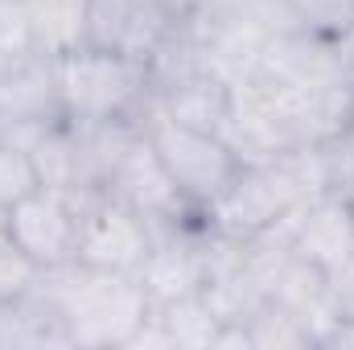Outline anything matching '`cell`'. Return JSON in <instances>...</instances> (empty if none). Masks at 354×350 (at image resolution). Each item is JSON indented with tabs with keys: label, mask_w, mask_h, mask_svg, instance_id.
<instances>
[{
	"label": "cell",
	"mask_w": 354,
	"mask_h": 350,
	"mask_svg": "<svg viewBox=\"0 0 354 350\" xmlns=\"http://www.w3.org/2000/svg\"><path fill=\"white\" fill-rule=\"evenodd\" d=\"M41 288L54 297L71 330V347H128L153 309L136 276L103 272V268H91L79 260L62 264L54 272H41Z\"/></svg>",
	"instance_id": "6da1fadb"
},
{
	"label": "cell",
	"mask_w": 354,
	"mask_h": 350,
	"mask_svg": "<svg viewBox=\"0 0 354 350\" xmlns=\"http://www.w3.org/2000/svg\"><path fill=\"white\" fill-rule=\"evenodd\" d=\"M54 71H58L62 111L75 124L136 120L145 128V120L157 107L153 75L136 58H124V54H111V50H95V46H79V50L54 58Z\"/></svg>",
	"instance_id": "7a4b0ae2"
},
{
	"label": "cell",
	"mask_w": 354,
	"mask_h": 350,
	"mask_svg": "<svg viewBox=\"0 0 354 350\" xmlns=\"http://www.w3.org/2000/svg\"><path fill=\"white\" fill-rule=\"evenodd\" d=\"M305 198L288 177L284 161H264V165H239V174L198 210V219L206 231L248 243L264 235L268 227H276Z\"/></svg>",
	"instance_id": "3957f363"
},
{
	"label": "cell",
	"mask_w": 354,
	"mask_h": 350,
	"mask_svg": "<svg viewBox=\"0 0 354 350\" xmlns=\"http://www.w3.org/2000/svg\"><path fill=\"white\" fill-rule=\"evenodd\" d=\"M145 136L149 145L157 149L161 165L169 169V177L177 181L181 198L202 210L231 177L239 174V157L227 149V140L218 132H202V128H189V124H177L169 116H161L153 107V116L145 120Z\"/></svg>",
	"instance_id": "277c9868"
},
{
	"label": "cell",
	"mask_w": 354,
	"mask_h": 350,
	"mask_svg": "<svg viewBox=\"0 0 354 350\" xmlns=\"http://www.w3.org/2000/svg\"><path fill=\"white\" fill-rule=\"evenodd\" d=\"M83 194L79 190H33L25 202H17L8 210V239L37 264L41 272H54L62 264H75L79 256V210H83Z\"/></svg>",
	"instance_id": "5b68a950"
},
{
	"label": "cell",
	"mask_w": 354,
	"mask_h": 350,
	"mask_svg": "<svg viewBox=\"0 0 354 350\" xmlns=\"http://www.w3.org/2000/svg\"><path fill=\"white\" fill-rule=\"evenodd\" d=\"M153 248V231L140 214H132L124 202H115L103 190L83 194L79 210V264L103 268V272H124L136 276L140 264Z\"/></svg>",
	"instance_id": "8992f818"
},
{
	"label": "cell",
	"mask_w": 354,
	"mask_h": 350,
	"mask_svg": "<svg viewBox=\"0 0 354 350\" xmlns=\"http://www.w3.org/2000/svg\"><path fill=\"white\" fill-rule=\"evenodd\" d=\"M103 194H111V198L124 202L132 214H140L153 235H161V231H169V227H181V223H189V219L198 214V210L181 198L177 181L169 177V169L161 165V157H157V149L149 145L145 132L132 140V149L124 153V161L111 169Z\"/></svg>",
	"instance_id": "52a82bcc"
},
{
	"label": "cell",
	"mask_w": 354,
	"mask_h": 350,
	"mask_svg": "<svg viewBox=\"0 0 354 350\" xmlns=\"http://www.w3.org/2000/svg\"><path fill=\"white\" fill-rule=\"evenodd\" d=\"M218 136L227 140V149L243 165L280 161L284 153H292L301 145L284 107L272 99V91L260 79L231 83V99H227V116L218 124Z\"/></svg>",
	"instance_id": "ba28073f"
},
{
	"label": "cell",
	"mask_w": 354,
	"mask_h": 350,
	"mask_svg": "<svg viewBox=\"0 0 354 350\" xmlns=\"http://www.w3.org/2000/svg\"><path fill=\"white\" fill-rule=\"evenodd\" d=\"M177 17L165 0H87V42L95 50H111L136 62H153V54L169 42Z\"/></svg>",
	"instance_id": "9c48e42d"
},
{
	"label": "cell",
	"mask_w": 354,
	"mask_h": 350,
	"mask_svg": "<svg viewBox=\"0 0 354 350\" xmlns=\"http://www.w3.org/2000/svg\"><path fill=\"white\" fill-rule=\"evenodd\" d=\"M0 120L8 132L17 128H46L66 120L54 58L29 54L12 66H0Z\"/></svg>",
	"instance_id": "30bf717a"
},
{
	"label": "cell",
	"mask_w": 354,
	"mask_h": 350,
	"mask_svg": "<svg viewBox=\"0 0 354 350\" xmlns=\"http://www.w3.org/2000/svg\"><path fill=\"white\" fill-rule=\"evenodd\" d=\"M292 252L317 264L322 272H334L342 260L354 256V202L346 198H317L305 202L292 219Z\"/></svg>",
	"instance_id": "8fae6325"
},
{
	"label": "cell",
	"mask_w": 354,
	"mask_h": 350,
	"mask_svg": "<svg viewBox=\"0 0 354 350\" xmlns=\"http://www.w3.org/2000/svg\"><path fill=\"white\" fill-rule=\"evenodd\" d=\"M46 347H71V330H66L54 297L37 280L29 293L0 301V350H46Z\"/></svg>",
	"instance_id": "7c38bea8"
},
{
	"label": "cell",
	"mask_w": 354,
	"mask_h": 350,
	"mask_svg": "<svg viewBox=\"0 0 354 350\" xmlns=\"http://www.w3.org/2000/svg\"><path fill=\"white\" fill-rule=\"evenodd\" d=\"M153 95H157L161 116H169L177 124H189V128H202V132H218V124L227 116L231 83H223L210 71H189L174 83H161Z\"/></svg>",
	"instance_id": "4fadbf2b"
},
{
	"label": "cell",
	"mask_w": 354,
	"mask_h": 350,
	"mask_svg": "<svg viewBox=\"0 0 354 350\" xmlns=\"http://www.w3.org/2000/svg\"><path fill=\"white\" fill-rule=\"evenodd\" d=\"M33 25V50L62 58L87 42V0H25Z\"/></svg>",
	"instance_id": "5bb4252c"
},
{
	"label": "cell",
	"mask_w": 354,
	"mask_h": 350,
	"mask_svg": "<svg viewBox=\"0 0 354 350\" xmlns=\"http://www.w3.org/2000/svg\"><path fill=\"white\" fill-rule=\"evenodd\" d=\"M153 317L161 322L169 350H218L223 322H218V313L210 309V301L202 293L153 305Z\"/></svg>",
	"instance_id": "9a60e30c"
},
{
	"label": "cell",
	"mask_w": 354,
	"mask_h": 350,
	"mask_svg": "<svg viewBox=\"0 0 354 350\" xmlns=\"http://www.w3.org/2000/svg\"><path fill=\"white\" fill-rule=\"evenodd\" d=\"M235 330L243 338V350H317L313 330L276 301H260L256 313Z\"/></svg>",
	"instance_id": "2e32d148"
},
{
	"label": "cell",
	"mask_w": 354,
	"mask_h": 350,
	"mask_svg": "<svg viewBox=\"0 0 354 350\" xmlns=\"http://www.w3.org/2000/svg\"><path fill=\"white\" fill-rule=\"evenodd\" d=\"M268 17H272V29L342 37L354 17V0H268Z\"/></svg>",
	"instance_id": "e0dca14e"
},
{
	"label": "cell",
	"mask_w": 354,
	"mask_h": 350,
	"mask_svg": "<svg viewBox=\"0 0 354 350\" xmlns=\"http://www.w3.org/2000/svg\"><path fill=\"white\" fill-rule=\"evenodd\" d=\"M33 190H41L37 165L29 157V149H21L17 140H0V206L12 210L17 202H25Z\"/></svg>",
	"instance_id": "ac0fdd59"
},
{
	"label": "cell",
	"mask_w": 354,
	"mask_h": 350,
	"mask_svg": "<svg viewBox=\"0 0 354 350\" xmlns=\"http://www.w3.org/2000/svg\"><path fill=\"white\" fill-rule=\"evenodd\" d=\"M33 50V25L25 0H0V66H12Z\"/></svg>",
	"instance_id": "d6986e66"
},
{
	"label": "cell",
	"mask_w": 354,
	"mask_h": 350,
	"mask_svg": "<svg viewBox=\"0 0 354 350\" xmlns=\"http://www.w3.org/2000/svg\"><path fill=\"white\" fill-rule=\"evenodd\" d=\"M37 280H41V268L8 239V231H0V301L29 293Z\"/></svg>",
	"instance_id": "ffe728a7"
},
{
	"label": "cell",
	"mask_w": 354,
	"mask_h": 350,
	"mask_svg": "<svg viewBox=\"0 0 354 350\" xmlns=\"http://www.w3.org/2000/svg\"><path fill=\"white\" fill-rule=\"evenodd\" d=\"M326 305H330L334 322H351L354 317V256L342 260L334 272H326Z\"/></svg>",
	"instance_id": "44dd1931"
},
{
	"label": "cell",
	"mask_w": 354,
	"mask_h": 350,
	"mask_svg": "<svg viewBox=\"0 0 354 350\" xmlns=\"http://www.w3.org/2000/svg\"><path fill=\"white\" fill-rule=\"evenodd\" d=\"M322 350H354V317L351 322H334L322 334Z\"/></svg>",
	"instance_id": "7402d4cb"
},
{
	"label": "cell",
	"mask_w": 354,
	"mask_h": 350,
	"mask_svg": "<svg viewBox=\"0 0 354 350\" xmlns=\"http://www.w3.org/2000/svg\"><path fill=\"white\" fill-rule=\"evenodd\" d=\"M342 50H346V62H351V71H354V17H351V25H346V33H342Z\"/></svg>",
	"instance_id": "603a6c76"
},
{
	"label": "cell",
	"mask_w": 354,
	"mask_h": 350,
	"mask_svg": "<svg viewBox=\"0 0 354 350\" xmlns=\"http://www.w3.org/2000/svg\"><path fill=\"white\" fill-rule=\"evenodd\" d=\"M4 223H8V210H4V206H0V231H4Z\"/></svg>",
	"instance_id": "cb8c5ba5"
}]
</instances>
